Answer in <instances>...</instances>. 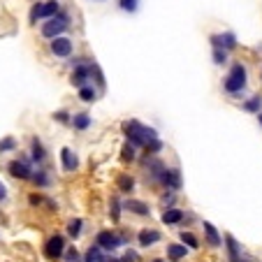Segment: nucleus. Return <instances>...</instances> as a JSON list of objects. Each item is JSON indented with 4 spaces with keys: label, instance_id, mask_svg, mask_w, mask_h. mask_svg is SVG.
I'll list each match as a JSON object with an SVG mask.
<instances>
[{
    "label": "nucleus",
    "instance_id": "1",
    "mask_svg": "<svg viewBox=\"0 0 262 262\" xmlns=\"http://www.w3.org/2000/svg\"><path fill=\"white\" fill-rule=\"evenodd\" d=\"M123 132L128 137V144H132V147H147L151 139H158L156 130L139 123V121H126L123 123Z\"/></svg>",
    "mask_w": 262,
    "mask_h": 262
},
{
    "label": "nucleus",
    "instance_id": "2",
    "mask_svg": "<svg viewBox=\"0 0 262 262\" xmlns=\"http://www.w3.org/2000/svg\"><path fill=\"white\" fill-rule=\"evenodd\" d=\"M223 88H225L230 95H239L241 91L246 88V67H244L241 63L232 65V70H230V74H228V79H225Z\"/></svg>",
    "mask_w": 262,
    "mask_h": 262
},
{
    "label": "nucleus",
    "instance_id": "3",
    "mask_svg": "<svg viewBox=\"0 0 262 262\" xmlns=\"http://www.w3.org/2000/svg\"><path fill=\"white\" fill-rule=\"evenodd\" d=\"M67 14H56V16H51L49 21L42 26V35L47 37V40H56V37H61V33H65V28H67Z\"/></svg>",
    "mask_w": 262,
    "mask_h": 262
},
{
    "label": "nucleus",
    "instance_id": "4",
    "mask_svg": "<svg viewBox=\"0 0 262 262\" xmlns=\"http://www.w3.org/2000/svg\"><path fill=\"white\" fill-rule=\"evenodd\" d=\"M61 12V2L58 0H47V2H37L31 10V23H37V19H51Z\"/></svg>",
    "mask_w": 262,
    "mask_h": 262
},
{
    "label": "nucleus",
    "instance_id": "5",
    "mask_svg": "<svg viewBox=\"0 0 262 262\" xmlns=\"http://www.w3.org/2000/svg\"><path fill=\"white\" fill-rule=\"evenodd\" d=\"M126 244V239L123 237H118L116 232L112 230H102L98 232V237H95V246H100L102 251H116L118 246H123Z\"/></svg>",
    "mask_w": 262,
    "mask_h": 262
},
{
    "label": "nucleus",
    "instance_id": "6",
    "mask_svg": "<svg viewBox=\"0 0 262 262\" xmlns=\"http://www.w3.org/2000/svg\"><path fill=\"white\" fill-rule=\"evenodd\" d=\"M63 253H65V239L61 234H53V237L47 239V244H44V255H47L49 260L63 258Z\"/></svg>",
    "mask_w": 262,
    "mask_h": 262
},
{
    "label": "nucleus",
    "instance_id": "7",
    "mask_svg": "<svg viewBox=\"0 0 262 262\" xmlns=\"http://www.w3.org/2000/svg\"><path fill=\"white\" fill-rule=\"evenodd\" d=\"M156 181H160L165 188H169V190H179L181 188V172L179 169H163L160 174H158V179Z\"/></svg>",
    "mask_w": 262,
    "mask_h": 262
},
{
    "label": "nucleus",
    "instance_id": "8",
    "mask_svg": "<svg viewBox=\"0 0 262 262\" xmlns=\"http://www.w3.org/2000/svg\"><path fill=\"white\" fill-rule=\"evenodd\" d=\"M211 44H213V49L232 51V49L237 47V37H234V33H220V35H211Z\"/></svg>",
    "mask_w": 262,
    "mask_h": 262
},
{
    "label": "nucleus",
    "instance_id": "9",
    "mask_svg": "<svg viewBox=\"0 0 262 262\" xmlns=\"http://www.w3.org/2000/svg\"><path fill=\"white\" fill-rule=\"evenodd\" d=\"M7 169H10V174L14 179H31L33 177V172H31V167H28V163L26 160H12L10 165H7Z\"/></svg>",
    "mask_w": 262,
    "mask_h": 262
},
{
    "label": "nucleus",
    "instance_id": "10",
    "mask_svg": "<svg viewBox=\"0 0 262 262\" xmlns=\"http://www.w3.org/2000/svg\"><path fill=\"white\" fill-rule=\"evenodd\" d=\"M51 53L58 58H67L72 53V42L67 37H56V40H51Z\"/></svg>",
    "mask_w": 262,
    "mask_h": 262
},
{
    "label": "nucleus",
    "instance_id": "11",
    "mask_svg": "<svg viewBox=\"0 0 262 262\" xmlns=\"http://www.w3.org/2000/svg\"><path fill=\"white\" fill-rule=\"evenodd\" d=\"M88 77H91V63L77 65L74 72H72V84L77 86V88H84L86 82H88Z\"/></svg>",
    "mask_w": 262,
    "mask_h": 262
},
{
    "label": "nucleus",
    "instance_id": "12",
    "mask_svg": "<svg viewBox=\"0 0 262 262\" xmlns=\"http://www.w3.org/2000/svg\"><path fill=\"white\" fill-rule=\"evenodd\" d=\"M137 239H139V246L148 248V246H153V244L160 241V232L158 230H142L139 234H137Z\"/></svg>",
    "mask_w": 262,
    "mask_h": 262
},
{
    "label": "nucleus",
    "instance_id": "13",
    "mask_svg": "<svg viewBox=\"0 0 262 262\" xmlns=\"http://www.w3.org/2000/svg\"><path fill=\"white\" fill-rule=\"evenodd\" d=\"M61 163H63V167L67 172H74V169L79 167V158L72 153V148H63L61 151Z\"/></svg>",
    "mask_w": 262,
    "mask_h": 262
},
{
    "label": "nucleus",
    "instance_id": "14",
    "mask_svg": "<svg viewBox=\"0 0 262 262\" xmlns=\"http://www.w3.org/2000/svg\"><path fill=\"white\" fill-rule=\"evenodd\" d=\"M130 213H137V216H148L151 209H148V204H144L142 199H128L126 204H123Z\"/></svg>",
    "mask_w": 262,
    "mask_h": 262
},
{
    "label": "nucleus",
    "instance_id": "15",
    "mask_svg": "<svg viewBox=\"0 0 262 262\" xmlns=\"http://www.w3.org/2000/svg\"><path fill=\"white\" fill-rule=\"evenodd\" d=\"M225 246H228V255H230V262H241V251L239 244L232 234H225Z\"/></svg>",
    "mask_w": 262,
    "mask_h": 262
},
{
    "label": "nucleus",
    "instance_id": "16",
    "mask_svg": "<svg viewBox=\"0 0 262 262\" xmlns=\"http://www.w3.org/2000/svg\"><path fill=\"white\" fill-rule=\"evenodd\" d=\"M186 255H188V248H186L183 244H169V246H167V258L172 262L183 260Z\"/></svg>",
    "mask_w": 262,
    "mask_h": 262
},
{
    "label": "nucleus",
    "instance_id": "17",
    "mask_svg": "<svg viewBox=\"0 0 262 262\" xmlns=\"http://www.w3.org/2000/svg\"><path fill=\"white\" fill-rule=\"evenodd\" d=\"M183 220V211L181 209H165V213H163V223L165 225H177V223H181Z\"/></svg>",
    "mask_w": 262,
    "mask_h": 262
},
{
    "label": "nucleus",
    "instance_id": "18",
    "mask_svg": "<svg viewBox=\"0 0 262 262\" xmlns=\"http://www.w3.org/2000/svg\"><path fill=\"white\" fill-rule=\"evenodd\" d=\"M70 123H72L74 130H88L91 128V116L88 114H74L70 118Z\"/></svg>",
    "mask_w": 262,
    "mask_h": 262
},
{
    "label": "nucleus",
    "instance_id": "19",
    "mask_svg": "<svg viewBox=\"0 0 262 262\" xmlns=\"http://www.w3.org/2000/svg\"><path fill=\"white\" fill-rule=\"evenodd\" d=\"M204 234H207V241H209V246H220L223 241H220V234L218 230L211 225V223H204Z\"/></svg>",
    "mask_w": 262,
    "mask_h": 262
},
{
    "label": "nucleus",
    "instance_id": "20",
    "mask_svg": "<svg viewBox=\"0 0 262 262\" xmlns=\"http://www.w3.org/2000/svg\"><path fill=\"white\" fill-rule=\"evenodd\" d=\"M82 262H105V253H102L100 246H91V248L86 251V255H84V260Z\"/></svg>",
    "mask_w": 262,
    "mask_h": 262
},
{
    "label": "nucleus",
    "instance_id": "21",
    "mask_svg": "<svg viewBox=\"0 0 262 262\" xmlns=\"http://www.w3.org/2000/svg\"><path fill=\"white\" fill-rule=\"evenodd\" d=\"M31 153H33V160L35 163H42L44 158H47V153H44V147H42V142L35 137L33 139V144H31Z\"/></svg>",
    "mask_w": 262,
    "mask_h": 262
},
{
    "label": "nucleus",
    "instance_id": "22",
    "mask_svg": "<svg viewBox=\"0 0 262 262\" xmlns=\"http://www.w3.org/2000/svg\"><path fill=\"white\" fill-rule=\"evenodd\" d=\"M244 109H246V112H253V114H260L262 98H260V95H253L251 100H246V102H244Z\"/></svg>",
    "mask_w": 262,
    "mask_h": 262
},
{
    "label": "nucleus",
    "instance_id": "23",
    "mask_svg": "<svg viewBox=\"0 0 262 262\" xmlns=\"http://www.w3.org/2000/svg\"><path fill=\"white\" fill-rule=\"evenodd\" d=\"M132 188H135V179L128 177V174H121L118 177V190L121 193H132Z\"/></svg>",
    "mask_w": 262,
    "mask_h": 262
},
{
    "label": "nucleus",
    "instance_id": "24",
    "mask_svg": "<svg viewBox=\"0 0 262 262\" xmlns=\"http://www.w3.org/2000/svg\"><path fill=\"white\" fill-rule=\"evenodd\" d=\"M82 228H84V220L82 218H74L67 223V234L72 237V239H77L79 234H82Z\"/></svg>",
    "mask_w": 262,
    "mask_h": 262
},
{
    "label": "nucleus",
    "instance_id": "25",
    "mask_svg": "<svg viewBox=\"0 0 262 262\" xmlns=\"http://www.w3.org/2000/svg\"><path fill=\"white\" fill-rule=\"evenodd\" d=\"M31 179L35 181V186H37V188H47V186H49V174H47L44 169H37Z\"/></svg>",
    "mask_w": 262,
    "mask_h": 262
},
{
    "label": "nucleus",
    "instance_id": "26",
    "mask_svg": "<svg viewBox=\"0 0 262 262\" xmlns=\"http://www.w3.org/2000/svg\"><path fill=\"white\" fill-rule=\"evenodd\" d=\"M79 98H82L84 102H93L95 98H98V93H95L93 86H84V88H79Z\"/></svg>",
    "mask_w": 262,
    "mask_h": 262
},
{
    "label": "nucleus",
    "instance_id": "27",
    "mask_svg": "<svg viewBox=\"0 0 262 262\" xmlns=\"http://www.w3.org/2000/svg\"><path fill=\"white\" fill-rule=\"evenodd\" d=\"M181 241H183V246H188V248H197V237L193 234V232H181Z\"/></svg>",
    "mask_w": 262,
    "mask_h": 262
},
{
    "label": "nucleus",
    "instance_id": "28",
    "mask_svg": "<svg viewBox=\"0 0 262 262\" xmlns=\"http://www.w3.org/2000/svg\"><path fill=\"white\" fill-rule=\"evenodd\" d=\"M118 7H121L123 12H137L139 0H118Z\"/></svg>",
    "mask_w": 262,
    "mask_h": 262
},
{
    "label": "nucleus",
    "instance_id": "29",
    "mask_svg": "<svg viewBox=\"0 0 262 262\" xmlns=\"http://www.w3.org/2000/svg\"><path fill=\"white\" fill-rule=\"evenodd\" d=\"M109 213H112V220L118 223V218H121V202H118V199H112V204H109Z\"/></svg>",
    "mask_w": 262,
    "mask_h": 262
},
{
    "label": "nucleus",
    "instance_id": "30",
    "mask_svg": "<svg viewBox=\"0 0 262 262\" xmlns=\"http://www.w3.org/2000/svg\"><path fill=\"white\" fill-rule=\"evenodd\" d=\"M16 147V142H14V137H5L2 142H0V153H5V151H12V148Z\"/></svg>",
    "mask_w": 262,
    "mask_h": 262
},
{
    "label": "nucleus",
    "instance_id": "31",
    "mask_svg": "<svg viewBox=\"0 0 262 262\" xmlns=\"http://www.w3.org/2000/svg\"><path fill=\"white\" fill-rule=\"evenodd\" d=\"M63 255H65V260H67V262H82V255H79L77 248H67Z\"/></svg>",
    "mask_w": 262,
    "mask_h": 262
},
{
    "label": "nucleus",
    "instance_id": "32",
    "mask_svg": "<svg viewBox=\"0 0 262 262\" xmlns=\"http://www.w3.org/2000/svg\"><path fill=\"white\" fill-rule=\"evenodd\" d=\"M225 61H228V51H223V49H213V63L223 65Z\"/></svg>",
    "mask_w": 262,
    "mask_h": 262
},
{
    "label": "nucleus",
    "instance_id": "33",
    "mask_svg": "<svg viewBox=\"0 0 262 262\" xmlns=\"http://www.w3.org/2000/svg\"><path fill=\"white\" fill-rule=\"evenodd\" d=\"M144 148H147L148 153H158V151L163 148V142H160V139H151V142H148Z\"/></svg>",
    "mask_w": 262,
    "mask_h": 262
},
{
    "label": "nucleus",
    "instance_id": "34",
    "mask_svg": "<svg viewBox=\"0 0 262 262\" xmlns=\"http://www.w3.org/2000/svg\"><path fill=\"white\" fill-rule=\"evenodd\" d=\"M123 160H135V147L132 144H126L123 147Z\"/></svg>",
    "mask_w": 262,
    "mask_h": 262
},
{
    "label": "nucleus",
    "instance_id": "35",
    "mask_svg": "<svg viewBox=\"0 0 262 262\" xmlns=\"http://www.w3.org/2000/svg\"><path fill=\"white\" fill-rule=\"evenodd\" d=\"M53 118H56V121H61V123H70V114H67V112H56Z\"/></svg>",
    "mask_w": 262,
    "mask_h": 262
},
{
    "label": "nucleus",
    "instance_id": "36",
    "mask_svg": "<svg viewBox=\"0 0 262 262\" xmlns=\"http://www.w3.org/2000/svg\"><path fill=\"white\" fill-rule=\"evenodd\" d=\"M163 202H165L169 209H172V204H174V195H172V193H169V195H163Z\"/></svg>",
    "mask_w": 262,
    "mask_h": 262
},
{
    "label": "nucleus",
    "instance_id": "37",
    "mask_svg": "<svg viewBox=\"0 0 262 262\" xmlns=\"http://www.w3.org/2000/svg\"><path fill=\"white\" fill-rule=\"evenodd\" d=\"M28 199H31V204H33V207H37V204H42V202H44V199L40 197V195H31Z\"/></svg>",
    "mask_w": 262,
    "mask_h": 262
},
{
    "label": "nucleus",
    "instance_id": "38",
    "mask_svg": "<svg viewBox=\"0 0 262 262\" xmlns=\"http://www.w3.org/2000/svg\"><path fill=\"white\" fill-rule=\"evenodd\" d=\"M5 197H7V190H5V186L0 183V199H5Z\"/></svg>",
    "mask_w": 262,
    "mask_h": 262
},
{
    "label": "nucleus",
    "instance_id": "39",
    "mask_svg": "<svg viewBox=\"0 0 262 262\" xmlns=\"http://www.w3.org/2000/svg\"><path fill=\"white\" fill-rule=\"evenodd\" d=\"M151 262H165V260H160V258H156V260H151Z\"/></svg>",
    "mask_w": 262,
    "mask_h": 262
},
{
    "label": "nucleus",
    "instance_id": "40",
    "mask_svg": "<svg viewBox=\"0 0 262 262\" xmlns=\"http://www.w3.org/2000/svg\"><path fill=\"white\" fill-rule=\"evenodd\" d=\"M258 121H260V123H262V114H258Z\"/></svg>",
    "mask_w": 262,
    "mask_h": 262
}]
</instances>
